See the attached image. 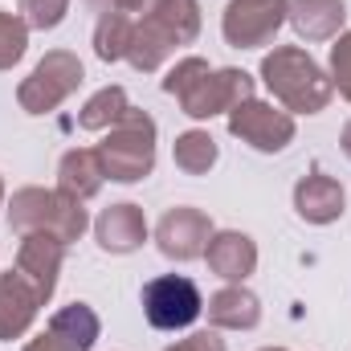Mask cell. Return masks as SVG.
<instances>
[{
  "label": "cell",
  "instance_id": "cell-16",
  "mask_svg": "<svg viewBox=\"0 0 351 351\" xmlns=\"http://www.w3.org/2000/svg\"><path fill=\"white\" fill-rule=\"evenodd\" d=\"M286 21L294 25L302 41H335L343 33L348 4L343 0H290Z\"/></svg>",
  "mask_w": 351,
  "mask_h": 351
},
{
  "label": "cell",
  "instance_id": "cell-17",
  "mask_svg": "<svg viewBox=\"0 0 351 351\" xmlns=\"http://www.w3.org/2000/svg\"><path fill=\"white\" fill-rule=\"evenodd\" d=\"M204 311H208V323H213L217 331H250V327L262 323V302H258V294L245 290V286H237V282H229L225 290H217Z\"/></svg>",
  "mask_w": 351,
  "mask_h": 351
},
{
  "label": "cell",
  "instance_id": "cell-20",
  "mask_svg": "<svg viewBox=\"0 0 351 351\" xmlns=\"http://www.w3.org/2000/svg\"><path fill=\"white\" fill-rule=\"evenodd\" d=\"M127 110H131L127 90L123 86H102L98 94H90L86 106L78 110V127H82V131H110Z\"/></svg>",
  "mask_w": 351,
  "mask_h": 351
},
{
  "label": "cell",
  "instance_id": "cell-19",
  "mask_svg": "<svg viewBox=\"0 0 351 351\" xmlns=\"http://www.w3.org/2000/svg\"><path fill=\"white\" fill-rule=\"evenodd\" d=\"M49 331H53V335H62L70 348L90 351L94 343H98L102 323H98L94 306H86V302H70V306H62V311L49 319Z\"/></svg>",
  "mask_w": 351,
  "mask_h": 351
},
{
  "label": "cell",
  "instance_id": "cell-6",
  "mask_svg": "<svg viewBox=\"0 0 351 351\" xmlns=\"http://www.w3.org/2000/svg\"><path fill=\"white\" fill-rule=\"evenodd\" d=\"M82 78H86V70H82L78 53H70V49H49V53L33 66V74L16 86V102H21L25 114H49V110H58L74 90L82 86Z\"/></svg>",
  "mask_w": 351,
  "mask_h": 351
},
{
  "label": "cell",
  "instance_id": "cell-3",
  "mask_svg": "<svg viewBox=\"0 0 351 351\" xmlns=\"http://www.w3.org/2000/svg\"><path fill=\"white\" fill-rule=\"evenodd\" d=\"M262 82L290 114H319L335 94L331 74H323V66L298 45H278L274 53H265Z\"/></svg>",
  "mask_w": 351,
  "mask_h": 351
},
{
  "label": "cell",
  "instance_id": "cell-22",
  "mask_svg": "<svg viewBox=\"0 0 351 351\" xmlns=\"http://www.w3.org/2000/svg\"><path fill=\"white\" fill-rule=\"evenodd\" d=\"M217 139L208 135V131H184V135H176V147H172V160L180 172L188 176H204L213 164H217Z\"/></svg>",
  "mask_w": 351,
  "mask_h": 351
},
{
  "label": "cell",
  "instance_id": "cell-21",
  "mask_svg": "<svg viewBox=\"0 0 351 351\" xmlns=\"http://www.w3.org/2000/svg\"><path fill=\"white\" fill-rule=\"evenodd\" d=\"M131 33H135V16L127 12H102L94 25V53L102 62H123L131 49Z\"/></svg>",
  "mask_w": 351,
  "mask_h": 351
},
{
  "label": "cell",
  "instance_id": "cell-29",
  "mask_svg": "<svg viewBox=\"0 0 351 351\" xmlns=\"http://www.w3.org/2000/svg\"><path fill=\"white\" fill-rule=\"evenodd\" d=\"M339 147H343V156L351 160V119L343 123V135H339Z\"/></svg>",
  "mask_w": 351,
  "mask_h": 351
},
{
  "label": "cell",
  "instance_id": "cell-30",
  "mask_svg": "<svg viewBox=\"0 0 351 351\" xmlns=\"http://www.w3.org/2000/svg\"><path fill=\"white\" fill-rule=\"evenodd\" d=\"M0 204H4V180H0Z\"/></svg>",
  "mask_w": 351,
  "mask_h": 351
},
{
  "label": "cell",
  "instance_id": "cell-15",
  "mask_svg": "<svg viewBox=\"0 0 351 351\" xmlns=\"http://www.w3.org/2000/svg\"><path fill=\"white\" fill-rule=\"evenodd\" d=\"M204 262L217 278L225 282H245L254 269H258V245L250 233H237V229H221L208 237V250H204Z\"/></svg>",
  "mask_w": 351,
  "mask_h": 351
},
{
  "label": "cell",
  "instance_id": "cell-9",
  "mask_svg": "<svg viewBox=\"0 0 351 351\" xmlns=\"http://www.w3.org/2000/svg\"><path fill=\"white\" fill-rule=\"evenodd\" d=\"M290 0H229L221 12V33L233 49L269 45L274 33L286 25Z\"/></svg>",
  "mask_w": 351,
  "mask_h": 351
},
{
  "label": "cell",
  "instance_id": "cell-18",
  "mask_svg": "<svg viewBox=\"0 0 351 351\" xmlns=\"http://www.w3.org/2000/svg\"><path fill=\"white\" fill-rule=\"evenodd\" d=\"M106 184V172H102V160H98V147H70L58 164V188L74 200H94Z\"/></svg>",
  "mask_w": 351,
  "mask_h": 351
},
{
  "label": "cell",
  "instance_id": "cell-13",
  "mask_svg": "<svg viewBox=\"0 0 351 351\" xmlns=\"http://www.w3.org/2000/svg\"><path fill=\"white\" fill-rule=\"evenodd\" d=\"M41 306H45V302H41V294L25 282V274H16V269L0 274V343L21 339V335L33 327V319H37Z\"/></svg>",
  "mask_w": 351,
  "mask_h": 351
},
{
  "label": "cell",
  "instance_id": "cell-28",
  "mask_svg": "<svg viewBox=\"0 0 351 351\" xmlns=\"http://www.w3.org/2000/svg\"><path fill=\"white\" fill-rule=\"evenodd\" d=\"M25 351H78V348H70L62 335H53V331H45V335H37V339H29L25 343Z\"/></svg>",
  "mask_w": 351,
  "mask_h": 351
},
{
  "label": "cell",
  "instance_id": "cell-11",
  "mask_svg": "<svg viewBox=\"0 0 351 351\" xmlns=\"http://www.w3.org/2000/svg\"><path fill=\"white\" fill-rule=\"evenodd\" d=\"M62 262H66V241H62V237H53V233H25V237H21L16 274H25V282L41 294V302L53 298Z\"/></svg>",
  "mask_w": 351,
  "mask_h": 351
},
{
  "label": "cell",
  "instance_id": "cell-31",
  "mask_svg": "<svg viewBox=\"0 0 351 351\" xmlns=\"http://www.w3.org/2000/svg\"><path fill=\"white\" fill-rule=\"evenodd\" d=\"M262 351H286V348H262Z\"/></svg>",
  "mask_w": 351,
  "mask_h": 351
},
{
  "label": "cell",
  "instance_id": "cell-14",
  "mask_svg": "<svg viewBox=\"0 0 351 351\" xmlns=\"http://www.w3.org/2000/svg\"><path fill=\"white\" fill-rule=\"evenodd\" d=\"M94 237L106 254H135L143 241H147V217L139 204L123 200V204H110L98 213L94 221Z\"/></svg>",
  "mask_w": 351,
  "mask_h": 351
},
{
  "label": "cell",
  "instance_id": "cell-5",
  "mask_svg": "<svg viewBox=\"0 0 351 351\" xmlns=\"http://www.w3.org/2000/svg\"><path fill=\"white\" fill-rule=\"evenodd\" d=\"M156 119L139 106H131L110 131L106 139L98 143V160H102V172L114 184H139L147 180L156 168Z\"/></svg>",
  "mask_w": 351,
  "mask_h": 351
},
{
  "label": "cell",
  "instance_id": "cell-26",
  "mask_svg": "<svg viewBox=\"0 0 351 351\" xmlns=\"http://www.w3.org/2000/svg\"><path fill=\"white\" fill-rule=\"evenodd\" d=\"M90 8L102 16V12H127V16H143V12H152L160 0H86Z\"/></svg>",
  "mask_w": 351,
  "mask_h": 351
},
{
  "label": "cell",
  "instance_id": "cell-2",
  "mask_svg": "<svg viewBox=\"0 0 351 351\" xmlns=\"http://www.w3.org/2000/svg\"><path fill=\"white\" fill-rule=\"evenodd\" d=\"M200 37V0H160L152 12L135 16L127 62L139 74H156L180 45Z\"/></svg>",
  "mask_w": 351,
  "mask_h": 351
},
{
  "label": "cell",
  "instance_id": "cell-12",
  "mask_svg": "<svg viewBox=\"0 0 351 351\" xmlns=\"http://www.w3.org/2000/svg\"><path fill=\"white\" fill-rule=\"evenodd\" d=\"M294 208H298V217H302L306 225H331V221L343 217L348 192H343V184H339L335 176L311 172L294 184Z\"/></svg>",
  "mask_w": 351,
  "mask_h": 351
},
{
  "label": "cell",
  "instance_id": "cell-10",
  "mask_svg": "<svg viewBox=\"0 0 351 351\" xmlns=\"http://www.w3.org/2000/svg\"><path fill=\"white\" fill-rule=\"evenodd\" d=\"M213 233L217 229H213L208 213H200L192 204H176V208L164 213V221L156 225V245L172 262H196V258H204Z\"/></svg>",
  "mask_w": 351,
  "mask_h": 351
},
{
  "label": "cell",
  "instance_id": "cell-7",
  "mask_svg": "<svg viewBox=\"0 0 351 351\" xmlns=\"http://www.w3.org/2000/svg\"><path fill=\"white\" fill-rule=\"evenodd\" d=\"M143 319L156 327V331H184L200 319L204 311V298L196 290L192 278L184 274H160L143 286Z\"/></svg>",
  "mask_w": 351,
  "mask_h": 351
},
{
  "label": "cell",
  "instance_id": "cell-27",
  "mask_svg": "<svg viewBox=\"0 0 351 351\" xmlns=\"http://www.w3.org/2000/svg\"><path fill=\"white\" fill-rule=\"evenodd\" d=\"M164 351H225V339L217 331H196L188 339H176L172 348H164Z\"/></svg>",
  "mask_w": 351,
  "mask_h": 351
},
{
  "label": "cell",
  "instance_id": "cell-8",
  "mask_svg": "<svg viewBox=\"0 0 351 351\" xmlns=\"http://www.w3.org/2000/svg\"><path fill=\"white\" fill-rule=\"evenodd\" d=\"M229 135L250 143L254 152L274 156L294 143V114L278 110L274 102H262V98H245L241 106L229 110Z\"/></svg>",
  "mask_w": 351,
  "mask_h": 351
},
{
  "label": "cell",
  "instance_id": "cell-25",
  "mask_svg": "<svg viewBox=\"0 0 351 351\" xmlns=\"http://www.w3.org/2000/svg\"><path fill=\"white\" fill-rule=\"evenodd\" d=\"M331 86L351 102V33H339L331 45Z\"/></svg>",
  "mask_w": 351,
  "mask_h": 351
},
{
  "label": "cell",
  "instance_id": "cell-1",
  "mask_svg": "<svg viewBox=\"0 0 351 351\" xmlns=\"http://www.w3.org/2000/svg\"><path fill=\"white\" fill-rule=\"evenodd\" d=\"M164 90L180 102V110L188 119H213V114H229L233 106H241L245 98H254V78L245 70H213L204 58H180Z\"/></svg>",
  "mask_w": 351,
  "mask_h": 351
},
{
  "label": "cell",
  "instance_id": "cell-4",
  "mask_svg": "<svg viewBox=\"0 0 351 351\" xmlns=\"http://www.w3.org/2000/svg\"><path fill=\"white\" fill-rule=\"evenodd\" d=\"M90 217L82 200L66 196L62 188H16L8 200V229L25 233H53L66 245L86 233Z\"/></svg>",
  "mask_w": 351,
  "mask_h": 351
},
{
  "label": "cell",
  "instance_id": "cell-23",
  "mask_svg": "<svg viewBox=\"0 0 351 351\" xmlns=\"http://www.w3.org/2000/svg\"><path fill=\"white\" fill-rule=\"evenodd\" d=\"M29 49V25L21 12H4L0 8V70H12Z\"/></svg>",
  "mask_w": 351,
  "mask_h": 351
},
{
  "label": "cell",
  "instance_id": "cell-24",
  "mask_svg": "<svg viewBox=\"0 0 351 351\" xmlns=\"http://www.w3.org/2000/svg\"><path fill=\"white\" fill-rule=\"evenodd\" d=\"M70 12V0H21V16L29 29H58Z\"/></svg>",
  "mask_w": 351,
  "mask_h": 351
}]
</instances>
